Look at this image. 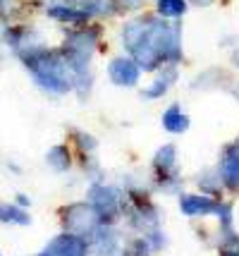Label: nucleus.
Returning <instances> with one entry per match:
<instances>
[{
    "label": "nucleus",
    "instance_id": "obj_20",
    "mask_svg": "<svg viewBox=\"0 0 239 256\" xmlns=\"http://www.w3.org/2000/svg\"><path fill=\"white\" fill-rule=\"evenodd\" d=\"M218 220H220V230H223V232H225V230H235V228H232V223H235V220H232V204H223V201H220V208H218Z\"/></svg>",
    "mask_w": 239,
    "mask_h": 256
},
{
    "label": "nucleus",
    "instance_id": "obj_17",
    "mask_svg": "<svg viewBox=\"0 0 239 256\" xmlns=\"http://www.w3.org/2000/svg\"><path fill=\"white\" fill-rule=\"evenodd\" d=\"M199 187H201V194H208V196H220L223 192V180H220V172H213L208 170L204 175H199Z\"/></svg>",
    "mask_w": 239,
    "mask_h": 256
},
{
    "label": "nucleus",
    "instance_id": "obj_24",
    "mask_svg": "<svg viewBox=\"0 0 239 256\" xmlns=\"http://www.w3.org/2000/svg\"><path fill=\"white\" fill-rule=\"evenodd\" d=\"M220 256H239V249H223Z\"/></svg>",
    "mask_w": 239,
    "mask_h": 256
},
{
    "label": "nucleus",
    "instance_id": "obj_15",
    "mask_svg": "<svg viewBox=\"0 0 239 256\" xmlns=\"http://www.w3.org/2000/svg\"><path fill=\"white\" fill-rule=\"evenodd\" d=\"M0 223H12V225H29L31 216L26 208L17 206V204H0Z\"/></svg>",
    "mask_w": 239,
    "mask_h": 256
},
{
    "label": "nucleus",
    "instance_id": "obj_14",
    "mask_svg": "<svg viewBox=\"0 0 239 256\" xmlns=\"http://www.w3.org/2000/svg\"><path fill=\"white\" fill-rule=\"evenodd\" d=\"M46 163L50 170H55V172L62 175V172H67L72 168V154H69V148L65 144H55L46 154Z\"/></svg>",
    "mask_w": 239,
    "mask_h": 256
},
{
    "label": "nucleus",
    "instance_id": "obj_22",
    "mask_svg": "<svg viewBox=\"0 0 239 256\" xmlns=\"http://www.w3.org/2000/svg\"><path fill=\"white\" fill-rule=\"evenodd\" d=\"M17 206H22V208H26V206H31V199L26 196V194H17V201H14Z\"/></svg>",
    "mask_w": 239,
    "mask_h": 256
},
{
    "label": "nucleus",
    "instance_id": "obj_13",
    "mask_svg": "<svg viewBox=\"0 0 239 256\" xmlns=\"http://www.w3.org/2000/svg\"><path fill=\"white\" fill-rule=\"evenodd\" d=\"M160 122H163V130H165V132L184 134L187 130H189L192 120H189V115L182 110V106H180V103H172L170 108L160 115Z\"/></svg>",
    "mask_w": 239,
    "mask_h": 256
},
{
    "label": "nucleus",
    "instance_id": "obj_27",
    "mask_svg": "<svg viewBox=\"0 0 239 256\" xmlns=\"http://www.w3.org/2000/svg\"><path fill=\"white\" fill-rule=\"evenodd\" d=\"M125 256H127V254H125Z\"/></svg>",
    "mask_w": 239,
    "mask_h": 256
},
{
    "label": "nucleus",
    "instance_id": "obj_10",
    "mask_svg": "<svg viewBox=\"0 0 239 256\" xmlns=\"http://www.w3.org/2000/svg\"><path fill=\"white\" fill-rule=\"evenodd\" d=\"M220 180L230 192H239V142L228 144L220 156Z\"/></svg>",
    "mask_w": 239,
    "mask_h": 256
},
{
    "label": "nucleus",
    "instance_id": "obj_6",
    "mask_svg": "<svg viewBox=\"0 0 239 256\" xmlns=\"http://www.w3.org/2000/svg\"><path fill=\"white\" fill-rule=\"evenodd\" d=\"M153 175H156V187L163 192H180L182 187V178L177 170V146L165 144L160 146L153 156Z\"/></svg>",
    "mask_w": 239,
    "mask_h": 256
},
{
    "label": "nucleus",
    "instance_id": "obj_18",
    "mask_svg": "<svg viewBox=\"0 0 239 256\" xmlns=\"http://www.w3.org/2000/svg\"><path fill=\"white\" fill-rule=\"evenodd\" d=\"M72 139L81 148V156H91L93 151H96V146H98V142L93 139V134H86V132H81V130H72Z\"/></svg>",
    "mask_w": 239,
    "mask_h": 256
},
{
    "label": "nucleus",
    "instance_id": "obj_2",
    "mask_svg": "<svg viewBox=\"0 0 239 256\" xmlns=\"http://www.w3.org/2000/svg\"><path fill=\"white\" fill-rule=\"evenodd\" d=\"M22 60L41 89L57 94V96L74 91L77 72L69 67V62L60 50H48L43 46H36L31 50H24Z\"/></svg>",
    "mask_w": 239,
    "mask_h": 256
},
{
    "label": "nucleus",
    "instance_id": "obj_19",
    "mask_svg": "<svg viewBox=\"0 0 239 256\" xmlns=\"http://www.w3.org/2000/svg\"><path fill=\"white\" fill-rule=\"evenodd\" d=\"M144 240H146V244L151 246V252H163V249L168 246V237H165V232H163L160 228H153V230L144 232Z\"/></svg>",
    "mask_w": 239,
    "mask_h": 256
},
{
    "label": "nucleus",
    "instance_id": "obj_26",
    "mask_svg": "<svg viewBox=\"0 0 239 256\" xmlns=\"http://www.w3.org/2000/svg\"><path fill=\"white\" fill-rule=\"evenodd\" d=\"M0 256H2V254H0Z\"/></svg>",
    "mask_w": 239,
    "mask_h": 256
},
{
    "label": "nucleus",
    "instance_id": "obj_1",
    "mask_svg": "<svg viewBox=\"0 0 239 256\" xmlns=\"http://www.w3.org/2000/svg\"><path fill=\"white\" fill-rule=\"evenodd\" d=\"M122 46L144 72L182 62V24L165 17H141L122 26Z\"/></svg>",
    "mask_w": 239,
    "mask_h": 256
},
{
    "label": "nucleus",
    "instance_id": "obj_12",
    "mask_svg": "<svg viewBox=\"0 0 239 256\" xmlns=\"http://www.w3.org/2000/svg\"><path fill=\"white\" fill-rule=\"evenodd\" d=\"M180 79V72H177V65H163L160 70V74L151 84H148L146 89L141 91V96L146 100H156V98H163L168 91L172 89V84Z\"/></svg>",
    "mask_w": 239,
    "mask_h": 256
},
{
    "label": "nucleus",
    "instance_id": "obj_4",
    "mask_svg": "<svg viewBox=\"0 0 239 256\" xmlns=\"http://www.w3.org/2000/svg\"><path fill=\"white\" fill-rule=\"evenodd\" d=\"M60 225L65 232L89 240L96 232V228L101 225V216L96 213V208L89 201H74V204H67L60 208Z\"/></svg>",
    "mask_w": 239,
    "mask_h": 256
},
{
    "label": "nucleus",
    "instance_id": "obj_25",
    "mask_svg": "<svg viewBox=\"0 0 239 256\" xmlns=\"http://www.w3.org/2000/svg\"><path fill=\"white\" fill-rule=\"evenodd\" d=\"M0 204H2V201H0Z\"/></svg>",
    "mask_w": 239,
    "mask_h": 256
},
{
    "label": "nucleus",
    "instance_id": "obj_11",
    "mask_svg": "<svg viewBox=\"0 0 239 256\" xmlns=\"http://www.w3.org/2000/svg\"><path fill=\"white\" fill-rule=\"evenodd\" d=\"M89 249L93 256H115L120 252V234L115 232L113 225L101 223L89 237Z\"/></svg>",
    "mask_w": 239,
    "mask_h": 256
},
{
    "label": "nucleus",
    "instance_id": "obj_3",
    "mask_svg": "<svg viewBox=\"0 0 239 256\" xmlns=\"http://www.w3.org/2000/svg\"><path fill=\"white\" fill-rule=\"evenodd\" d=\"M98 41H101V26H89L86 24V26L69 34L62 48H60V53L65 56L69 67L77 74H81V72H89V62H91Z\"/></svg>",
    "mask_w": 239,
    "mask_h": 256
},
{
    "label": "nucleus",
    "instance_id": "obj_5",
    "mask_svg": "<svg viewBox=\"0 0 239 256\" xmlns=\"http://www.w3.org/2000/svg\"><path fill=\"white\" fill-rule=\"evenodd\" d=\"M89 204L101 216V223L113 225L120 216H125L127 196L120 190L105 184V182H93L89 187Z\"/></svg>",
    "mask_w": 239,
    "mask_h": 256
},
{
    "label": "nucleus",
    "instance_id": "obj_7",
    "mask_svg": "<svg viewBox=\"0 0 239 256\" xmlns=\"http://www.w3.org/2000/svg\"><path fill=\"white\" fill-rule=\"evenodd\" d=\"M89 254H91L89 240H84V237L72 234V232H62V234H55V237L34 256H89Z\"/></svg>",
    "mask_w": 239,
    "mask_h": 256
},
{
    "label": "nucleus",
    "instance_id": "obj_23",
    "mask_svg": "<svg viewBox=\"0 0 239 256\" xmlns=\"http://www.w3.org/2000/svg\"><path fill=\"white\" fill-rule=\"evenodd\" d=\"M232 65L239 67V46L235 48V50H232Z\"/></svg>",
    "mask_w": 239,
    "mask_h": 256
},
{
    "label": "nucleus",
    "instance_id": "obj_9",
    "mask_svg": "<svg viewBox=\"0 0 239 256\" xmlns=\"http://www.w3.org/2000/svg\"><path fill=\"white\" fill-rule=\"evenodd\" d=\"M220 208V199L208 196V194H182L180 196V211L187 218H204L213 216Z\"/></svg>",
    "mask_w": 239,
    "mask_h": 256
},
{
    "label": "nucleus",
    "instance_id": "obj_21",
    "mask_svg": "<svg viewBox=\"0 0 239 256\" xmlns=\"http://www.w3.org/2000/svg\"><path fill=\"white\" fill-rule=\"evenodd\" d=\"M230 94V96H235V98L239 100V82H235V79H232V82H230L228 84V89H225Z\"/></svg>",
    "mask_w": 239,
    "mask_h": 256
},
{
    "label": "nucleus",
    "instance_id": "obj_16",
    "mask_svg": "<svg viewBox=\"0 0 239 256\" xmlns=\"http://www.w3.org/2000/svg\"><path fill=\"white\" fill-rule=\"evenodd\" d=\"M156 10L165 20H177L189 10V5H187V0H156Z\"/></svg>",
    "mask_w": 239,
    "mask_h": 256
},
{
    "label": "nucleus",
    "instance_id": "obj_8",
    "mask_svg": "<svg viewBox=\"0 0 239 256\" xmlns=\"http://www.w3.org/2000/svg\"><path fill=\"white\" fill-rule=\"evenodd\" d=\"M108 77L115 86H137L141 79V67L137 65V60L129 58H113L108 65Z\"/></svg>",
    "mask_w": 239,
    "mask_h": 256
}]
</instances>
